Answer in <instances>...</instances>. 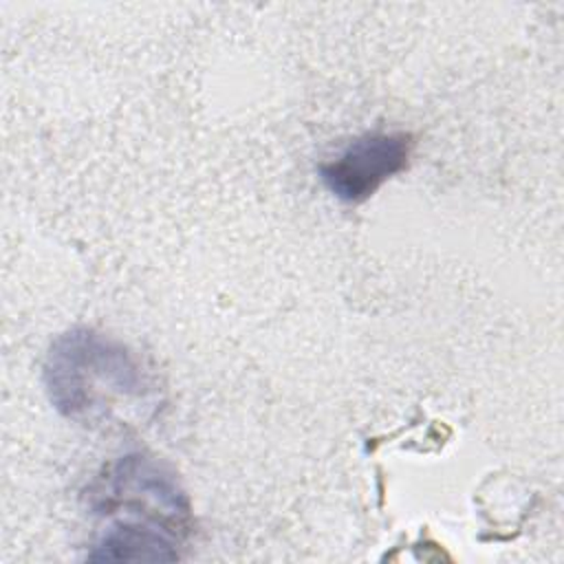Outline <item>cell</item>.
I'll list each match as a JSON object with an SVG mask.
<instances>
[{
  "mask_svg": "<svg viewBox=\"0 0 564 564\" xmlns=\"http://www.w3.org/2000/svg\"><path fill=\"white\" fill-rule=\"evenodd\" d=\"M44 383L53 408L77 421L97 419L119 397L145 392L134 355L121 341L90 328H73L53 341Z\"/></svg>",
  "mask_w": 564,
  "mask_h": 564,
  "instance_id": "cell-1",
  "label": "cell"
},
{
  "mask_svg": "<svg viewBox=\"0 0 564 564\" xmlns=\"http://www.w3.org/2000/svg\"><path fill=\"white\" fill-rule=\"evenodd\" d=\"M97 509L104 513L126 511L141 522L183 533L189 520V502L172 471L152 458L130 454L112 465L97 491Z\"/></svg>",
  "mask_w": 564,
  "mask_h": 564,
  "instance_id": "cell-2",
  "label": "cell"
},
{
  "mask_svg": "<svg viewBox=\"0 0 564 564\" xmlns=\"http://www.w3.org/2000/svg\"><path fill=\"white\" fill-rule=\"evenodd\" d=\"M412 137L405 132H368L346 145V150L319 165L326 189L344 203L370 198L388 178L408 167Z\"/></svg>",
  "mask_w": 564,
  "mask_h": 564,
  "instance_id": "cell-3",
  "label": "cell"
},
{
  "mask_svg": "<svg viewBox=\"0 0 564 564\" xmlns=\"http://www.w3.org/2000/svg\"><path fill=\"white\" fill-rule=\"evenodd\" d=\"M90 562H174L178 549L174 533L141 522L119 520L97 540L88 553Z\"/></svg>",
  "mask_w": 564,
  "mask_h": 564,
  "instance_id": "cell-4",
  "label": "cell"
}]
</instances>
